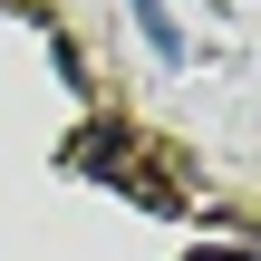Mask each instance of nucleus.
<instances>
[{
	"instance_id": "nucleus-2",
	"label": "nucleus",
	"mask_w": 261,
	"mask_h": 261,
	"mask_svg": "<svg viewBox=\"0 0 261 261\" xmlns=\"http://www.w3.org/2000/svg\"><path fill=\"white\" fill-rule=\"evenodd\" d=\"M194 261H252V252H194Z\"/></svg>"
},
{
	"instance_id": "nucleus-1",
	"label": "nucleus",
	"mask_w": 261,
	"mask_h": 261,
	"mask_svg": "<svg viewBox=\"0 0 261 261\" xmlns=\"http://www.w3.org/2000/svg\"><path fill=\"white\" fill-rule=\"evenodd\" d=\"M126 10H136V29H145V48H155V58H184V29H174V10H165V0H126Z\"/></svg>"
}]
</instances>
